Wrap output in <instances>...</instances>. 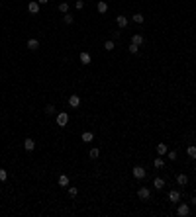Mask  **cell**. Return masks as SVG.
I'll return each instance as SVG.
<instances>
[{"label": "cell", "mask_w": 196, "mask_h": 217, "mask_svg": "<svg viewBox=\"0 0 196 217\" xmlns=\"http://www.w3.org/2000/svg\"><path fill=\"white\" fill-rule=\"evenodd\" d=\"M67 123H69V114H67V112L57 114V125H59V127H67Z\"/></svg>", "instance_id": "6da1fadb"}, {"label": "cell", "mask_w": 196, "mask_h": 217, "mask_svg": "<svg viewBox=\"0 0 196 217\" xmlns=\"http://www.w3.org/2000/svg\"><path fill=\"white\" fill-rule=\"evenodd\" d=\"M177 215L178 217H188L190 215V207L186 206V203H181V206L177 207Z\"/></svg>", "instance_id": "7a4b0ae2"}, {"label": "cell", "mask_w": 196, "mask_h": 217, "mask_svg": "<svg viewBox=\"0 0 196 217\" xmlns=\"http://www.w3.org/2000/svg\"><path fill=\"white\" fill-rule=\"evenodd\" d=\"M131 174L137 178V180H141V178H145V176H147V172H145V168H143V166H133Z\"/></svg>", "instance_id": "3957f363"}, {"label": "cell", "mask_w": 196, "mask_h": 217, "mask_svg": "<svg viewBox=\"0 0 196 217\" xmlns=\"http://www.w3.org/2000/svg\"><path fill=\"white\" fill-rule=\"evenodd\" d=\"M28 12H30V14H39V2L32 0V2L28 4Z\"/></svg>", "instance_id": "277c9868"}, {"label": "cell", "mask_w": 196, "mask_h": 217, "mask_svg": "<svg viewBox=\"0 0 196 217\" xmlns=\"http://www.w3.org/2000/svg\"><path fill=\"white\" fill-rule=\"evenodd\" d=\"M137 196H139L141 199H149L151 198V192H149V188H139V190H137Z\"/></svg>", "instance_id": "5b68a950"}, {"label": "cell", "mask_w": 196, "mask_h": 217, "mask_svg": "<svg viewBox=\"0 0 196 217\" xmlns=\"http://www.w3.org/2000/svg\"><path fill=\"white\" fill-rule=\"evenodd\" d=\"M131 43H133V45H137V47H139V45H143V43H145V37L141 35V33H135V35L131 37Z\"/></svg>", "instance_id": "8992f818"}, {"label": "cell", "mask_w": 196, "mask_h": 217, "mask_svg": "<svg viewBox=\"0 0 196 217\" xmlns=\"http://www.w3.org/2000/svg\"><path fill=\"white\" fill-rule=\"evenodd\" d=\"M69 106H71V108H78V106H81V98H78L77 94L69 96Z\"/></svg>", "instance_id": "52a82bcc"}, {"label": "cell", "mask_w": 196, "mask_h": 217, "mask_svg": "<svg viewBox=\"0 0 196 217\" xmlns=\"http://www.w3.org/2000/svg\"><path fill=\"white\" fill-rule=\"evenodd\" d=\"M24 149H26V151H33V149H35V141H33L32 137H28V139L24 141Z\"/></svg>", "instance_id": "ba28073f"}, {"label": "cell", "mask_w": 196, "mask_h": 217, "mask_svg": "<svg viewBox=\"0 0 196 217\" xmlns=\"http://www.w3.org/2000/svg\"><path fill=\"white\" fill-rule=\"evenodd\" d=\"M81 63H82V65H90V63H92V57H90V53L82 51V53H81Z\"/></svg>", "instance_id": "9c48e42d"}, {"label": "cell", "mask_w": 196, "mask_h": 217, "mask_svg": "<svg viewBox=\"0 0 196 217\" xmlns=\"http://www.w3.org/2000/svg\"><path fill=\"white\" fill-rule=\"evenodd\" d=\"M169 199H171L173 203H178V199H181V194H178L177 190H171V192H169Z\"/></svg>", "instance_id": "30bf717a"}, {"label": "cell", "mask_w": 196, "mask_h": 217, "mask_svg": "<svg viewBox=\"0 0 196 217\" xmlns=\"http://www.w3.org/2000/svg\"><path fill=\"white\" fill-rule=\"evenodd\" d=\"M96 8H98V12H100V14H106V12H108V4L104 2V0H98Z\"/></svg>", "instance_id": "8fae6325"}, {"label": "cell", "mask_w": 196, "mask_h": 217, "mask_svg": "<svg viewBox=\"0 0 196 217\" xmlns=\"http://www.w3.org/2000/svg\"><path fill=\"white\" fill-rule=\"evenodd\" d=\"M92 139H94V133L92 131H85V133H82V143H90Z\"/></svg>", "instance_id": "7c38bea8"}, {"label": "cell", "mask_w": 196, "mask_h": 217, "mask_svg": "<svg viewBox=\"0 0 196 217\" xmlns=\"http://www.w3.org/2000/svg\"><path fill=\"white\" fill-rule=\"evenodd\" d=\"M177 184L186 186V184H188V176H186V174H178V176H177Z\"/></svg>", "instance_id": "4fadbf2b"}, {"label": "cell", "mask_w": 196, "mask_h": 217, "mask_svg": "<svg viewBox=\"0 0 196 217\" xmlns=\"http://www.w3.org/2000/svg\"><path fill=\"white\" fill-rule=\"evenodd\" d=\"M116 24H118V26L124 30V28L128 26V18H126V16H118V18H116Z\"/></svg>", "instance_id": "5bb4252c"}, {"label": "cell", "mask_w": 196, "mask_h": 217, "mask_svg": "<svg viewBox=\"0 0 196 217\" xmlns=\"http://www.w3.org/2000/svg\"><path fill=\"white\" fill-rule=\"evenodd\" d=\"M131 20H133L135 24H143V22H145V16L137 12V14H133V16H131Z\"/></svg>", "instance_id": "9a60e30c"}, {"label": "cell", "mask_w": 196, "mask_h": 217, "mask_svg": "<svg viewBox=\"0 0 196 217\" xmlns=\"http://www.w3.org/2000/svg\"><path fill=\"white\" fill-rule=\"evenodd\" d=\"M153 166H155V168H163V166H165V160H163V157H161V155L153 160Z\"/></svg>", "instance_id": "2e32d148"}, {"label": "cell", "mask_w": 196, "mask_h": 217, "mask_svg": "<svg viewBox=\"0 0 196 217\" xmlns=\"http://www.w3.org/2000/svg\"><path fill=\"white\" fill-rule=\"evenodd\" d=\"M37 47H39V41H37V39H28V49H32V51H35Z\"/></svg>", "instance_id": "e0dca14e"}, {"label": "cell", "mask_w": 196, "mask_h": 217, "mask_svg": "<svg viewBox=\"0 0 196 217\" xmlns=\"http://www.w3.org/2000/svg\"><path fill=\"white\" fill-rule=\"evenodd\" d=\"M153 186H155L157 190H163L165 188V180L163 178H155V180H153Z\"/></svg>", "instance_id": "ac0fdd59"}, {"label": "cell", "mask_w": 196, "mask_h": 217, "mask_svg": "<svg viewBox=\"0 0 196 217\" xmlns=\"http://www.w3.org/2000/svg\"><path fill=\"white\" fill-rule=\"evenodd\" d=\"M57 182H59V186H63V188H65V186H69V176H67V174H61Z\"/></svg>", "instance_id": "d6986e66"}, {"label": "cell", "mask_w": 196, "mask_h": 217, "mask_svg": "<svg viewBox=\"0 0 196 217\" xmlns=\"http://www.w3.org/2000/svg\"><path fill=\"white\" fill-rule=\"evenodd\" d=\"M186 155H188L190 158H194V160H196V147H194V145H190V147L186 149Z\"/></svg>", "instance_id": "ffe728a7"}, {"label": "cell", "mask_w": 196, "mask_h": 217, "mask_svg": "<svg viewBox=\"0 0 196 217\" xmlns=\"http://www.w3.org/2000/svg\"><path fill=\"white\" fill-rule=\"evenodd\" d=\"M157 153H159L161 157L167 155V145H165V143H159V145H157Z\"/></svg>", "instance_id": "44dd1931"}, {"label": "cell", "mask_w": 196, "mask_h": 217, "mask_svg": "<svg viewBox=\"0 0 196 217\" xmlns=\"http://www.w3.org/2000/svg\"><path fill=\"white\" fill-rule=\"evenodd\" d=\"M45 114H47V115H51V114H55V106H53V104H47V106H45Z\"/></svg>", "instance_id": "7402d4cb"}, {"label": "cell", "mask_w": 196, "mask_h": 217, "mask_svg": "<svg viewBox=\"0 0 196 217\" xmlns=\"http://www.w3.org/2000/svg\"><path fill=\"white\" fill-rule=\"evenodd\" d=\"M63 22L67 24V26H71V24H73V22H75V18H73V16H69V12H67V14L63 16Z\"/></svg>", "instance_id": "603a6c76"}, {"label": "cell", "mask_w": 196, "mask_h": 217, "mask_svg": "<svg viewBox=\"0 0 196 217\" xmlns=\"http://www.w3.org/2000/svg\"><path fill=\"white\" fill-rule=\"evenodd\" d=\"M88 157H90V158H98V157H100V151H98V149H90V151H88Z\"/></svg>", "instance_id": "cb8c5ba5"}, {"label": "cell", "mask_w": 196, "mask_h": 217, "mask_svg": "<svg viewBox=\"0 0 196 217\" xmlns=\"http://www.w3.org/2000/svg\"><path fill=\"white\" fill-rule=\"evenodd\" d=\"M59 12L67 14V12H69V4H67V2H61V4H59Z\"/></svg>", "instance_id": "d4e9b609"}, {"label": "cell", "mask_w": 196, "mask_h": 217, "mask_svg": "<svg viewBox=\"0 0 196 217\" xmlns=\"http://www.w3.org/2000/svg\"><path fill=\"white\" fill-rule=\"evenodd\" d=\"M104 49H106V51H114V41H106V43H104Z\"/></svg>", "instance_id": "484cf974"}, {"label": "cell", "mask_w": 196, "mask_h": 217, "mask_svg": "<svg viewBox=\"0 0 196 217\" xmlns=\"http://www.w3.org/2000/svg\"><path fill=\"white\" fill-rule=\"evenodd\" d=\"M6 178H8V172H6L4 168H0V182H4Z\"/></svg>", "instance_id": "4316f807"}, {"label": "cell", "mask_w": 196, "mask_h": 217, "mask_svg": "<svg viewBox=\"0 0 196 217\" xmlns=\"http://www.w3.org/2000/svg\"><path fill=\"white\" fill-rule=\"evenodd\" d=\"M167 157H169L171 160H177V151H167Z\"/></svg>", "instance_id": "83f0119b"}, {"label": "cell", "mask_w": 196, "mask_h": 217, "mask_svg": "<svg viewBox=\"0 0 196 217\" xmlns=\"http://www.w3.org/2000/svg\"><path fill=\"white\" fill-rule=\"evenodd\" d=\"M75 8H77V10H82V8H85V2H82V0H77V2H75Z\"/></svg>", "instance_id": "f1b7e54d"}, {"label": "cell", "mask_w": 196, "mask_h": 217, "mask_svg": "<svg viewBox=\"0 0 196 217\" xmlns=\"http://www.w3.org/2000/svg\"><path fill=\"white\" fill-rule=\"evenodd\" d=\"M137 51H139V47H137V45H133V43H131V45H130V53H131V55H135Z\"/></svg>", "instance_id": "f546056e"}, {"label": "cell", "mask_w": 196, "mask_h": 217, "mask_svg": "<svg viewBox=\"0 0 196 217\" xmlns=\"http://www.w3.org/2000/svg\"><path fill=\"white\" fill-rule=\"evenodd\" d=\"M77 194H78V190H77V188H69V196H71V198H75Z\"/></svg>", "instance_id": "4dcf8cb0"}, {"label": "cell", "mask_w": 196, "mask_h": 217, "mask_svg": "<svg viewBox=\"0 0 196 217\" xmlns=\"http://www.w3.org/2000/svg\"><path fill=\"white\" fill-rule=\"evenodd\" d=\"M37 2H39V6H43V4H47L49 0H37Z\"/></svg>", "instance_id": "1f68e13d"}, {"label": "cell", "mask_w": 196, "mask_h": 217, "mask_svg": "<svg viewBox=\"0 0 196 217\" xmlns=\"http://www.w3.org/2000/svg\"><path fill=\"white\" fill-rule=\"evenodd\" d=\"M190 203H192V206H196V198H192V202H190Z\"/></svg>", "instance_id": "d6a6232c"}]
</instances>
